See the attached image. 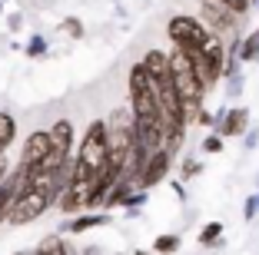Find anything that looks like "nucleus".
Returning a JSON list of instances; mask_svg holds the SVG:
<instances>
[{
    "instance_id": "obj_1",
    "label": "nucleus",
    "mask_w": 259,
    "mask_h": 255,
    "mask_svg": "<svg viewBox=\"0 0 259 255\" xmlns=\"http://www.w3.org/2000/svg\"><path fill=\"white\" fill-rule=\"evenodd\" d=\"M193 63H196L199 70V80L206 83V90H213L216 83L226 76V63H229V43H223L220 33H213V37L203 43V50L190 53Z\"/></svg>"
},
{
    "instance_id": "obj_2",
    "label": "nucleus",
    "mask_w": 259,
    "mask_h": 255,
    "mask_svg": "<svg viewBox=\"0 0 259 255\" xmlns=\"http://www.w3.org/2000/svg\"><path fill=\"white\" fill-rule=\"evenodd\" d=\"M166 37H169L173 46H180V50H186V53H196V50H203L206 40L213 37V30L193 14H176V17H169V23H166Z\"/></svg>"
},
{
    "instance_id": "obj_3",
    "label": "nucleus",
    "mask_w": 259,
    "mask_h": 255,
    "mask_svg": "<svg viewBox=\"0 0 259 255\" xmlns=\"http://www.w3.org/2000/svg\"><path fill=\"white\" fill-rule=\"evenodd\" d=\"M76 159L87 163L93 173H100L103 166H110V126H107V120H93L87 126V136L80 139Z\"/></svg>"
},
{
    "instance_id": "obj_4",
    "label": "nucleus",
    "mask_w": 259,
    "mask_h": 255,
    "mask_svg": "<svg viewBox=\"0 0 259 255\" xmlns=\"http://www.w3.org/2000/svg\"><path fill=\"white\" fill-rule=\"evenodd\" d=\"M50 202H57V199L47 192V189L27 186L20 195H17V202H14V209H10L7 222H10V225H30L33 219H40L47 209H50Z\"/></svg>"
},
{
    "instance_id": "obj_5",
    "label": "nucleus",
    "mask_w": 259,
    "mask_h": 255,
    "mask_svg": "<svg viewBox=\"0 0 259 255\" xmlns=\"http://www.w3.org/2000/svg\"><path fill=\"white\" fill-rule=\"evenodd\" d=\"M249 126H252L249 106H223V110L216 113V133H220L223 139H243Z\"/></svg>"
},
{
    "instance_id": "obj_6",
    "label": "nucleus",
    "mask_w": 259,
    "mask_h": 255,
    "mask_svg": "<svg viewBox=\"0 0 259 255\" xmlns=\"http://www.w3.org/2000/svg\"><path fill=\"white\" fill-rule=\"evenodd\" d=\"M30 173L33 169L27 163H17V169L0 182V222H7L10 209H14V202H17V195H20L23 189H27V182H30Z\"/></svg>"
},
{
    "instance_id": "obj_7",
    "label": "nucleus",
    "mask_w": 259,
    "mask_h": 255,
    "mask_svg": "<svg viewBox=\"0 0 259 255\" xmlns=\"http://www.w3.org/2000/svg\"><path fill=\"white\" fill-rule=\"evenodd\" d=\"M199 20L213 33H220V37L223 33H239V17L233 14V10L213 4V0H199Z\"/></svg>"
},
{
    "instance_id": "obj_8",
    "label": "nucleus",
    "mask_w": 259,
    "mask_h": 255,
    "mask_svg": "<svg viewBox=\"0 0 259 255\" xmlns=\"http://www.w3.org/2000/svg\"><path fill=\"white\" fill-rule=\"evenodd\" d=\"M173 156L176 152H169V149H156L150 159H146V166H143V176H140V189H153L156 182H163L169 176V169H173Z\"/></svg>"
},
{
    "instance_id": "obj_9",
    "label": "nucleus",
    "mask_w": 259,
    "mask_h": 255,
    "mask_svg": "<svg viewBox=\"0 0 259 255\" xmlns=\"http://www.w3.org/2000/svg\"><path fill=\"white\" fill-rule=\"evenodd\" d=\"M54 152V143H50V129H37V133L27 136L23 143V152H20V163H27L30 169H37L47 156Z\"/></svg>"
},
{
    "instance_id": "obj_10",
    "label": "nucleus",
    "mask_w": 259,
    "mask_h": 255,
    "mask_svg": "<svg viewBox=\"0 0 259 255\" xmlns=\"http://www.w3.org/2000/svg\"><path fill=\"white\" fill-rule=\"evenodd\" d=\"M50 143H54V152L70 156V149H73V123L70 120H57L54 126H50Z\"/></svg>"
},
{
    "instance_id": "obj_11",
    "label": "nucleus",
    "mask_w": 259,
    "mask_h": 255,
    "mask_svg": "<svg viewBox=\"0 0 259 255\" xmlns=\"http://www.w3.org/2000/svg\"><path fill=\"white\" fill-rule=\"evenodd\" d=\"M100 225H110V216H107V212H80V216L70 219L67 232L80 235V232H87V229H100Z\"/></svg>"
},
{
    "instance_id": "obj_12",
    "label": "nucleus",
    "mask_w": 259,
    "mask_h": 255,
    "mask_svg": "<svg viewBox=\"0 0 259 255\" xmlns=\"http://www.w3.org/2000/svg\"><path fill=\"white\" fill-rule=\"evenodd\" d=\"M143 67L150 70L153 80H163V76H169V73H173V70H169V50H146Z\"/></svg>"
},
{
    "instance_id": "obj_13",
    "label": "nucleus",
    "mask_w": 259,
    "mask_h": 255,
    "mask_svg": "<svg viewBox=\"0 0 259 255\" xmlns=\"http://www.w3.org/2000/svg\"><path fill=\"white\" fill-rule=\"evenodd\" d=\"M199 245L203 248H220L223 245V222H206L199 229Z\"/></svg>"
},
{
    "instance_id": "obj_14",
    "label": "nucleus",
    "mask_w": 259,
    "mask_h": 255,
    "mask_svg": "<svg viewBox=\"0 0 259 255\" xmlns=\"http://www.w3.org/2000/svg\"><path fill=\"white\" fill-rule=\"evenodd\" d=\"M33 255H70V252H67V242L60 235H44L37 242V248H33Z\"/></svg>"
},
{
    "instance_id": "obj_15",
    "label": "nucleus",
    "mask_w": 259,
    "mask_h": 255,
    "mask_svg": "<svg viewBox=\"0 0 259 255\" xmlns=\"http://www.w3.org/2000/svg\"><path fill=\"white\" fill-rule=\"evenodd\" d=\"M180 248H183V239H180V235H156V242H153V252L156 255H176L180 252Z\"/></svg>"
},
{
    "instance_id": "obj_16",
    "label": "nucleus",
    "mask_w": 259,
    "mask_h": 255,
    "mask_svg": "<svg viewBox=\"0 0 259 255\" xmlns=\"http://www.w3.org/2000/svg\"><path fill=\"white\" fill-rule=\"evenodd\" d=\"M17 136V120L10 113H0V152H7V146L14 143Z\"/></svg>"
},
{
    "instance_id": "obj_17",
    "label": "nucleus",
    "mask_w": 259,
    "mask_h": 255,
    "mask_svg": "<svg viewBox=\"0 0 259 255\" xmlns=\"http://www.w3.org/2000/svg\"><path fill=\"white\" fill-rule=\"evenodd\" d=\"M239 57H243V63H256L259 60V30H252V33L243 37V50H239Z\"/></svg>"
},
{
    "instance_id": "obj_18",
    "label": "nucleus",
    "mask_w": 259,
    "mask_h": 255,
    "mask_svg": "<svg viewBox=\"0 0 259 255\" xmlns=\"http://www.w3.org/2000/svg\"><path fill=\"white\" fill-rule=\"evenodd\" d=\"M146 199H150V189H137V192H130V195H126V202H123L126 216H137V212L146 206Z\"/></svg>"
},
{
    "instance_id": "obj_19",
    "label": "nucleus",
    "mask_w": 259,
    "mask_h": 255,
    "mask_svg": "<svg viewBox=\"0 0 259 255\" xmlns=\"http://www.w3.org/2000/svg\"><path fill=\"white\" fill-rule=\"evenodd\" d=\"M223 146H226V139H223L216 129L203 136V152H206V156H216V152H223Z\"/></svg>"
},
{
    "instance_id": "obj_20",
    "label": "nucleus",
    "mask_w": 259,
    "mask_h": 255,
    "mask_svg": "<svg viewBox=\"0 0 259 255\" xmlns=\"http://www.w3.org/2000/svg\"><path fill=\"white\" fill-rule=\"evenodd\" d=\"M213 4H220V7L233 10L236 17H246V14L252 10V0H213Z\"/></svg>"
},
{
    "instance_id": "obj_21",
    "label": "nucleus",
    "mask_w": 259,
    "mask_h": 255,
    "mask_svg": "<svg viewBox=\"0 0 259 255\" xmlns=\"http://www.w3.org/2000/svg\"><path fill=\"white\" fill-rule=\"evenodd\" d=\"M256 216H259V192H252V195H246V202H243V219L252 222Z\"/></svg>"
},
{
    "instance_id": "obj_22",
    "label": "nucleus",
    "mask_w": 259,
    "mask_h": 255,
    "mask_svg": "<svg viewBox=\"0 0 259 255\" xmlns=\"http://www.w3.org/2000/svg\"><path fill=\"white\" fill-rule=\"evenodd\" d=\"M203 173V163H199V159H183V169H180V179H193V176H199Z\"/></svg>"
},
{
    "instance_id": "obj_23",
    "label": "nucleus",
    "mask_w": 259,
    "mask_h": 255,
    "mask_svg": "<svg viewBox=\"0 0 259 255\" xmlns=\"http://www.w3.org/2000/svg\"><path fill=\"white\" fill-rule=\"evenodd\" d=\"M27 53H30V57H44L47 53V37H30V43H27Z\"/></svg>"
},
{
    "instance_id": "obj_24",
    "label": "nucleus",
    "mask_w": 259,
    "mask_h": 255,
    "mask_svg": "<svg viewBox=\"0 0 259 255\" xmlns=\"http://www.w3.org/2000/svg\"><path fill=\"white\" fill-rule=\"evenodd\" d=\"M256 146H259V126H249V129H246V136H243V149L252 152Z\"/></svg>"
},
{
    "instance_id": "obj_25",
    "label": "nucleus",
    "mask_w": 259,
    "mask_h": 255,
    "mask_svg": "<svg viewBox=\"0 0 259 255\" xmlns=\"http://www.w3.org/2000/svg\"><path fill=\"white\" fill-rule=\"evenodd\" d=\"M60 27H63V30H67L73 40H80V37H83V27H80V20H76V17H67V20H63Z\"/></svg>"
},
{
    "instance_id": "obj_26",
    "label": "nucleus",
    "mask_w": 259,
    "mask_h": 255,
    "mask_svg": "<svg viewBox=\"0 0 259 255\" xmlns=\"http://www.w3.org/2000/svg\"><path fill=\"white\" fill-rule=\"evenodd\" d=\"M196 123H199V126H206V129H216V113H209V110H199Z\"/></svg>"
},
{
    "instance_id": "obj_27",
    "label": "nucleus",
    "mask_w": 259,
    "mask_h": 255,
    "mask_svg": "<svg viewBox=\"0 0 259 255\" xmlns=\"http://www.w3.org/2000/svg\"><path fill=\"white\" fill-rule=\"evenodd\" d=\"M173 192L180 195V199H186V189H183V179H180V182H173Z\"/></svg>"
},
{
    "instance_id": "obj_28",
    "label": "nucleus",
    "mask_w": 259,
    "mask_h": 255,
    "mask_svg": "<svg viewBox=\"0 0 259 255\" xmlns=\"http://www.w3.org/2000/svg\"><path fill=\"white\" fill-rule=\"evenodd\" d=\"M137 255H150V252H146V248H137Z\"/></svg>"
},
{
    "instance_id": "obj_29",
    "label": "nucleus",
    "mask_w": 259,
    "mask_h": 255,
    "mask_svg": "<svg viewBox=\"0 0 259 255\" xmlns=\"http://www.w3.org/2000/svg\"><path fill=\"white\" fill-rule=\"evenodd\" d=\"M256 192H259V173H256Z\"/></svg>"
},
{
    "instance_id": "obj_30",
    "label": "nucleus",
    "mask_w": 259,
    "mask_h": 255,
    "mask_svg": "<svg viewBox=\"0 0 259 255\" xmlns=\"http://www.w3.org/2000/svg\"><path fill=\"white\" fill-rule=\"evenodd\" d=\"M252 7H256V10H259V0H252Z\"/></svg>"
},
{
    "instance_id": "obj_31",
    "label": "nucleus",
    "mask_w": 259,
    "mask_h": 255,
    "mask_svg": "<svg viewBox=\"0 0 259 255\" xmlns=\"http://www.w3.org/2000/svg\"><path fill=\"white\" fill-rule=\"evenodd\" d=\"M256 30H259V27H256Z\"/></svg>"
}]
</instances>
